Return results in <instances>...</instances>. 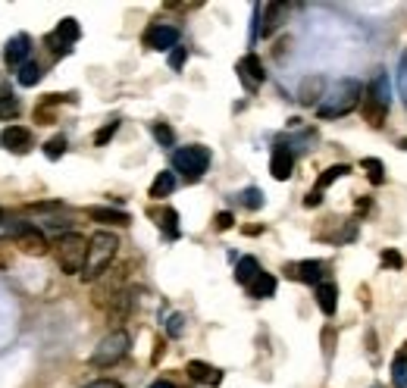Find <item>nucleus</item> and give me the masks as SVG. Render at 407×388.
I'll return each mask as SVG.
<instances>
[{
	"label": "nucleus",
	"mask_w": 407,
	"mask_h": 388,
	"mask_svg": "<svg viewBox=\"0 0 407 388\" xmlns=\"http://www.w3.org/2000/svg\"><path fill=\"white\" fill-rule=\"evenodd\" d=\"M363 97V88L360 81L354 79H344L332 88L329 94H323V100L317 104V116L319 119H338V116H348Z\"/></svg>",
	"instance_id": "1"
},
{
	"label": "nucleus",
	"mask_w": 407,
	"mask_h": 388,
	"mask_svg": "<svg viewBox=\"0 0 407 388\" xmlns=\"http://www.w3.org/2000/svg\"><path fill=\"white\" fill-rule=\"evenodd\" d=\"M388 104H392V97H388V79H385V72H379L367 85V91H363V97H360L363 122L373 125V129H379V125L385 122V116H388Z\"/></svg>",
	"instance_id": "2"
},
{
	"label": "nucleus",
	"mask_w": 407,
	"mask_h": 388,
	"mask_svg": "<svg viewBox=\"0 0 407 388\" xmlns=\"http://www.w3.org/2000/svg\"><path fill=\"white\" fill-rule=\"evenodd\" d=\"M116 250H119V238L113 235V232H94V235L88 238V263H85V273H81L85 282L97 279V275L113 263Z\"/></svg>",
	"instance_id": "3"
},
{
	"label": "nucleus",
	"mask_w": 407,
	"mask_h": 388,
	"mask_svg": "<svg viewBox=\"0 0 407 388\" xmlns=\"http://www.w3.org/2000/svg\"><path fill=\"white\" fill-rule=\"evenodd\" d=\"M56 263H60V269L63 273H69V275L85 273L88 238L79 235V232H66V235H60V241H56Z\"/></svg>",
	"instance_id": "4"
},
{
	"label": "nucleus",
	"mask_w": 407,
	"mask_h": 388,
	"mask_svg": "<svg viewBox=\"0 0 407 388\" xmlns=\"http://www.w3.org/2000/svg\"><path fill=\"white\" fill-rule=\"evenodd\" d=\"M210 166V150L204 144H188L173 154V169L185 175V181H200Z\"/></svg>",
	"instance_id": "5"
},
{
	"label": "nucleus",
	"mask_w": 407,
	"mask_h": 388,
	"mask_svg": "<svg viewBox=\"0 0 407 388\" xmlns=\"http://www.w3.org/2000/svg\"><path fill=\"white\" fill-rule=\"evenodd\" d=\"M129 348H131L129 332H125V329H113L110 335H106L104 341L94 348L91 363H94V366H113V363H119L125 354H129Z\"/></svg>",
	"instance_id": "6"
},
{
	"label": "nucleus",
	"mask_w": 407,
	"mask_h": 388,
	"mask_svg": "<svg viewBox=\"0 0 407 388\" xmlns=\"http://www.w3.org/2000/svg\"><path fill=\"white\" fill-rule=\"evenodd\" d=\"M10 232H13V241H16V248L22 250V254H29V257L47 254V248H50L47 238H44V232H38L31 223H13Z\"/></svg>",
	"instance_id": "7"
},
{
	"label": "nucleus",
	"mask_w": 407,
	"mask_h": 388,
	"mask_svg": "<svg viewBox=\"0 0 407 388\" xmlns=\"http://www.w3.org/2000/svg\"><path fill=\"white\" fill-rule=\"evenodd\" d=\"M79 35H81V29L75 19H60V25L44 38V44L50 47L54 56H66V54H72V44L79 41Z\"/></svg>",
	"instance_id": "8"
},
{
	"label": "nucleus",
	"mask_w": 407,
	"mask_h": 388,
	"mask_svg": "<svg viewBox=\"0 0 407 388\" xmlns=\"http://www.w3.org/2000/svg\"><path fill=\"white\" fill-rule=\"evenodd\" d=\"M235 72H238V79H241V85L248 88V91H257V88L266 81V72H263V63H260V56L257 54L241 56L238 66H235Z\"/></svg>",
	"instance_id": "9"
},
{
	"label": "nucleus",
	"mask_w": 407,
	"mask_h": 388,
	"mask_svg": "<svg viewBox=\"0 0 407 388\" xmlns=\"http://www.w3.org/2000/svg\"><path fill=\"white\" fill-rule=\"evenodd\" d=\"M144 44H147L150 50H169V54H173V50L179 47V29L157 22L144 31Z\"/></svg>",
	"instance_id": "10"
},
{
	"label": "nucleus",
	"mask_w": 407,
	"mask_h": 388,
	"mask_svg": "<svg viewBox=\"0 0 407 388\" xmlns=\"http://www.w3.org/2000/svg\"><path fill=\"white\" fill-rule=\"evenodd\" d=\"M29 54H31V38L29 35H22V31H19V35H13L10 41H6V47H3V63L10 69H22L25 63H29Z\"/></svg>",
	"instance_id": "11"
},
{
	"label": "nucleus",
	"mask_w": 407,
	"mask_h": 388,
	"mask_svg": "<svg viewBox=\"0 0 407 388\" xmlns=\"http://www.w3.org/2000/svg\"><path fill=\"white\" fill-rule=\"evenodd\" d=\"M285 275L294 282H304V285H319L323 279V263L319 260H301V263H288L285 266Z\"/></svg>",
	"instance_id": "12"
},
{
	"label": "nucleus",
	"mask_w": 407,
	"mask_h": 388,
	"mask_svg": "<svg viewBox=\"0 0 407 388\" xmlns=\"http://www.w3.org/2000/svg\"><path fill=\"white\" fill-rule=\"evenodd\" d=\"M292 169H294V154L285 144H276L273 156H269V172H273V179H279V181L292 179Z\"/></svg>",
	"instance_id": "13"
},
{
	"label": "nucleus",
	"mask_w": 407,
	"mask_h": 388,
	"mask_svg": "<svg viewBox=\"0 0 407 388\" xmlns=\"http://www.w3.org/2000/svg\"><path fill=\"white\" fill-rule=\"evenodd\" d=\"M0 141H3V147L13 150V154H25V150L31 147V129H25V125H6Z\"/></svg>",
	"instance_id": "14"
},
{
	"label": "nucleus",
	"mask_w": 407,
	"mask_h": 388,
	"mask_svg": "<svg viewBox=\"0 0 407 388\" xmlns=\"http://www.w3.org/2000/svg\"><path fill=\"white\" fill-rule=\"evenodd\" d=\"M260 13H263L260 16V38H269L282 22H285L288 3H266V6H260Z\"/></svg>",
	"instance_id": "15"
},
{
	"label": "nucleus",
	"mask_w": 407,
	"mask_h": 388,
	"mask_svg": "<svg viewBox=\"0 0 407 388\" xmlns=\"http://www.w3.org/2000/svg\"><path fill=\"white\" fill-rule=\"evenodd\" d=\"M185 373L191 375V382H198V385L216 388L219 382H223V373H219L216 366H210V363H204V360H191V363L185 366Z\"/></svg>",
	"instance_id": "16"
},
{
	"label": "nucleus",
	"mask_w": 407,
	"mask_h": 388,
	"mask_svg": "<svg viewBox=\"0 0 407 388\" xmlns=\"http://www.w3.org/2000/svg\"><path fill=\"white\" fill-rule=\"evenodd\" d=\"M323 88H326L323 75H307L298 88V100L304 106H317V100H323Z\"/></svg>",
	"instance_id": "17"
},
{
	"label": "nucleus",
	"mask_w": 407,
	"mask_h": 388,
	"mask_svg": "<svg viewBox=\"0 0 407 388\" xmlns=\"http://www.w3.org/2000/svg\"><path fill=\"white\" fill-rule=\"evenodd\" d=\"M88 216L94 219V223H104V225H129L131 216L125 210H116V207H88Z\"/></svg>",
	"instance_id": "18"
},
{
	"label": "nucleus",
	"mask_w": 407,
	"mask_h": 388,
	"mask_svg": "<svg viewBox=\"0 0 407 388\" xmlns=\"http://www.w3.org/2000/svg\"><path fill=\"white\" fill-rule=\"evenodd\" d=\"M260 273L263 269H260V263H257V257H241V260L235 263V282L244 288H248Z\"/></svg>",
	"instance_id": "19"
},
{
	"label": "nucleus",
	"mask_w": 407,
	"mask_h": 388,
	"mask_svg": "<svg viewBox=\"0 0 407 388\" xmlns=\"http://www.w3.org/2000/svg\"><path fill=\"white\" fill-rule=\"evenodd\" d=\"M317 304H319V310H323L326 316H332V313H335V307H338V288L332 285V282H319V285H317Z\"/></svg>",
	"instance_id": "20"
},
{
	"label": "nucleus",
	"mask_w": 407,
	"mask_h": 388,
	"mask_svg": "<svg viewBox=\"0 0 407 388\" xmlns=\"http://www.w3.org/2000/svg\"><path fill=\"white\" fill-rule=\"evenodd\" d=\"M150 216H154L157 225L166 232V238H179V213H175L173 207H163V210H150Z\"/></svg>",
	"instance_id": "21"
},
{
	"label": "nucleus",
	"mask_w": 407,
	"mask_h": 388,
	"mask_svg": "<svg viewBox=\"0 0 407 388\" xmlns=\"http://www.w3.org/2000/svg\"><path fill=\"white\" fill-rule=\"evenodd\" d=\"M248 294H250V298H257V300H260V298H273V294H276V279L269 273H260L248 285Z\"/></svg>",
	"instance_id": "22"
},
{
	"label": "nucleus",
	"mask_w": 407,
	"mask_h": 388,
	"mask_svg": "<svg viewBox=\"0 0 407 388\" xmlns=\"http://www.w3.org/2000/svg\"><path fill=\"white\" fill-rule=\"evenodd\" d=\"M173 191H175V172L163 169V172L154 179V185H150V197H154V200H163L166 194H173Z\"/></svg>",
	"instance_id": "23"
},
{
	"label": "nucleus",
	"mask_w": 407,
	"mask_h": 388,
	"mask_svg": "<svg viewBox=\"0 0 407 388\" xmlns=\"http://www.w3.org/2000/svg\"><path fill=\"white\" fill-rule=\"evenodd\" d=\"M360 166H363V172H367V179L373 181V185H385V166H382V160H376V156H363Z\"/></svg>",
	"instance_id": "24"
},
{
	"label": "nucleus",
	"mask_w": 407,
	"mask_h": 388,
	"mask_svg": "<svg viewBox=\"0 0 407 388\" xmlns=\"http://www.w3.org/2000/svg\"><path fill=\"white\" fill-rule=\"evenodd\" d=\"M348 172H351L348 163H335V166H329V169H326V172L317 179V191H326V188H329L332 181H338L342 175H348Z\"/></svg>",
	"instance_id": "25"
},
{
	"label": "nucleus",
	"mask_w": 407,
	"mask_h": 388,
	"mask_svg": "<svg viewBox=\"0 0 407 388\" xmlns=\"http://www.w3.org/2000/svg\"><path fill=\"white\" fill-rule=\"evenodd\" d=\"M19 100L13 97V91L10 88H0V119H16L19 116Z\"/></svg>",
	"instance_id": "26"
},
{
	"label": "nucleus",
	"mask_w": 407,
	"mask_h": 388,
	"mask_svg": "<svg viewBox=\"0 0 407 388\" xmlns=\"http://www.w3.org/2000/svg\"><path fill=\"white\" fill-rule=\"evenodd\" d=\"M41 66H38V63H25V66L22 69H19V75H16V79H19V85H22V88H31V85H38V81H41Z\"/></svg>",
	"instance_id": "27"
},
{
	"label": "nucleus",
	"mask_w": 407,
	"mask_h": 388,
	"mask_svg": "<svg viewBox=\"0 0 407 388\" xmlns=\"http://www.w3.org/2000/svg\"><path fill=\"white\" fill-rule=\"evenodd\" d=\"M392 379L398 388H407V350H401L392 363Z\"/></svg>",
	"instance_id": "28"
},
{
	"label": "nucleus",
	"mask_w": 407,
	"mask_h": 388,
	"mask_svg": "<svg viewBox=\"0 0 407 388\" xmlns=\"http://www.w3.org/2000/svg\"><path fill=\"white\" fill-rule=\"evenodd\" d=\"M238 197H241V204L248 207V210H260V207H263V191H260V188H244Z\"/></svg>",
	"instance_id": "29"
},
{
	"label": "nucleus",
	"mask_w": 407,
	"mask_h": 388,
	"mask_svg": "<svg viewBox=\"0 0 407 388\" xmlns=\"http://www.w3.org/2000/svg\"><path fill=\"white\" fill-rule=\"evenodd\" d=\"M44 154H47V160H60V156L66 154V138H63V135L50 138V141L44 144Z\"/></svg>",
	"instance_id": "30"
},
{
	"label": "nucleus",
	"mask_w": 407,
	"mask_h": 388,
	"mask_svg": "<svg viewBox=\"0 0 407 388\" xmlns=\"http://www.w3.org/2000/svg\"><path fill=\"white\" fill-rule=\"evenodd\" d=\"M150 131H154V138L163 144V147H173V141H175V131L169 129L166 122H154V129H150Z\"/></svg>",
	"instance_id": "31"
},
{
	"label": "nucleus",
	"mask_w": 407,
	"mask_h": 388,
	"mask_svg": "<svg viewBox=\"0 0 407 388\" xmlns=\"http://www.w3.org/2000/svg\"><path fill=\"white\" fill-rule=\"evenodd\" d=\"M116 129H119V119H110V122H106L104 129H100L97 135H94V144H100V147H104V144L110 141L113 135H116Z\"/></svg>",
	"instance_id": "32"
},
{
	"label": "nucleus",
	"mask_w": 407,
	"mask_h": 388,
	"mask_svg": "<svg viewBox=\"0 0 407 388\" xmlns=\"http://www.w3.org/2000/svg\"><path fill=\"white\" fill-rule=\"evenodd\" d=\"M398 91H401V97H404V104H407V54L401 56V66H398Z\"/></svg>",
	"instance_id": "33"
},
{
	"label": "nucleus",
	"mask_w": 407,
	"mask_h": 388,
	"mask_svg": "<svg viewBox=\"0 0 407 388\" xmlns=\"http://www.w3.org/2000/svg\"><path fill=\"white\" fill-rule=\"evenodd\" d=\"M232 223H235V216H232L229 210H223V213H216V219H213V229L225 232V229H232Z\"/></svg>",
	"instance_id": "34"
},
{
	"label": "nucleus",
	"mask_w": 407,
	"mask_h": 388,
	"mask_svg": "<svg viewBox=\"0 0 407 388\" xmlns=\"http://www.w3.org/2000/svg\"><path fill=\"white\" fill-rule=\"evenodd\" d=\"M182 329H185V316H182V313H173V316H169V325H166V332L169 335H182Z\"/></svg>",
	"instance_id": "35"
},
{
	"label": "nucleus",
	"mask_w": 407,
	"mask_h": 388,
	"mask_svg": "<svg viewBox=\"0 0 407 388\" xmlns=\"http://www.w3.org/2000/svg\"><path fill=\"white\" fill-rule=\"evenodd\" d=\"M185 60H188V50L185 47H175L173 54H169V66H173V69H182V66H185Z\"/></svg>",
	"instance_id": "36"
},
{
	"label": "nucleus",
	"mask_w": 407,
	"mask_h": 388,
	"mask_svg": "<svg viewBox=\"0 0 407 388\" xmlns=\"http://www.w3.org/2000/svg\"><path fill=\"white\" fill-rule=\"evenodd\" d=\"M401 254L398 250H382V266H401Z\"/></svg>",
	"instance_id": "37"
},
{
	"label": "nucleus",
	"mask_w": 407,
	"mask_h": 388,
	"mask_svg": "<svg viewBox=\"0 0 407 388\" xmlns=\"http://www.w3.org/2000/svg\"><path fill=\"white\" fill-rule=\"evenodd\" d=\"M85 388H122L116 379H97V382H88Z\"/></svg>",
	"instance_id": "38"
},
{
	"label": "nucleus",
	"mask_w": 407,
	"mask_h": 388,
	"mask_svg": "<svg viewBox=\"0 0 407 388\" xmlns=\"http://www.w3.org/2000/svg\"><path fill=\"white\" fill-rule=\"evenodd\" d=\"M319 204H323V191H317V188H313V191L304 197V207H319Z\"/></svg>",
	"instance_id": "39"
},
{
	"label": "nucleus",
	"mask_w": 407,
	"mask_h": 388,
	"mask_svg": "<svg viewBox=\"0 0 407 388\" xmlns=\"http://www.w3.org/2000/svg\"><path fill=\"white\" fill-rule=\"evenodd\" d=\"M10 260H13V257H10V248H6V241L0 238V269L10 266Z\"/></svg>",
	"instance_id": "40"
},
{
	"label": "nucleus",
	"mask_w": 407,
	"mask_h": 388,
	"mask_svg": "<svg viewBox=\"0 0 407 388\" xmlns=\"http://www.w3.org/2000/svg\"><path fill=\"white\" fill-rule=\"evenodd\" d=\"M332 341H335V332H332V329H326L323 332V344H326V357H332Z\"/></svg>",
	"instance_id": "41"
},
{
	"label": "nucleus",
	"mask_w": 407,
	"mask_h": 388,
	"mask_svg": "<svg viewBox=\"0 0 407 388\" xmlns=\"http://www.w3.org/2000/svg\"><path fill=\"white\" fill-rule=\"evenodd\" d=\"M163 357V338H157V350H154V363Z\"/></svg>",
	"instance_id": "42"
},
{
	"label": "nucleus",
	"mask_w": 407,
	"mask_h": 388,
	"mask_svg": "<svg viewBox=\"0 0 407 388\" xmlns=\"http://www.w3.org/2000/svg\"><path fill=\"white\" fill-rule=\"evenodd\" d=\"M150 388H175V385H173V382H166V379H160V382H154Z\"/></svg>",
	"instance_id": "43"
},
{
	"label": "nucleus",
	"mask_w": 407,
	"mask_h": 388,
	"mask_svg": "<svg viewBox=\"0 0 407 388\" xmlns=\"http://www.w3.org/2000/svg\"><path fill=\"white\" fill-rule=\"evenodd\" d=\"M3 219H6V210H3V207H0V223H3Z\"/></svg>",
	"instance_id": "44"
},
{
	"label": "nucleus",
	"mask_w": 407,
	"mask_h": 388,
	"mask_svg": "<svg viewBox=\"0 0 407 388\" xmlns=\"http://www.w3.org/2000/svg\"><path fill=\"white\" fill-rule=\"evenodd\" d=\"M401 150H407V138H401Z\"/></svg>",
	"instance_id": "45"
}]
</instances>
